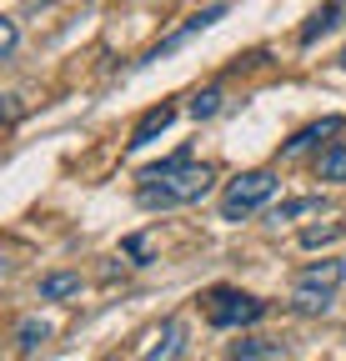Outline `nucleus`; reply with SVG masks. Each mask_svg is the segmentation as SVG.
<instances>
[{
    "mask_svg": "<svg viewBox=\"0 0 346 361\" xmlns=\"http://www.w3.org/2000/svg\"><path fill=\"white\" fill-rule=\"evenodd\" d=\"M211 186H216V171L201 166V161H191V151H176L171 161L141 171V191H136V201H141L146 211H171V206H191V201H201Z\"/></svg>",
    "mask_w": 346,
    "mask_h": 361,
    "instance_id": "obj_1",
    "label": "nucleus"
},
{
    "mask_svg": "<svg viewBox=\"0 0 346 361\" xmlns=\"http://www.w3.org/2000/svg\"><path fill=\"white\" fill-rule=\"evenodd\" d=\"M341 281H346V261H316V266H307L296 276V286H291V306L301 311V316H321L331 301H336V291H341Z\"/></svg>",
    "mask_w": 346,
    "mask_h": 361,
    "instance_id": "obj_2",
    "label": "nucleus"
},
{
    "mask_svg": "<svg viewBox=\"0 0 346 361\" xmlns=\"http://www.w3.org/2000/svg\"><path fill=\"white\" fill-rule=\"evenodd\" d=\"M276 171H241L231 186H226V196H221V221H246V216H256L271 196H276Z\"/></svg>",
    "mask_w": 346,
    "mask_h": 361,
    "instance_id": "obj_3",
    "label": "nucleus"
},
{
    "mask_svg": "<svg viewBox=\"0 0 346 361\" xmlns=\"http://www.w3.org/2000/svg\"><path fill=\"white\" fill-rule=\"evenodd\" d=\"M266 316V301L261 296H246V291H231V286H216L206 296V322L216 331H236V326H251Z\"/></svg>",
    "mask_w": 346,
    "mask_h": 361,
    "instance_id": "obj_4",
    "label": "nucleus"
},
{
    "mask_svg": "<svg viewBox=\"0 0 346 361\" xmlns=\"http://www.w3.org/2000/svg\"><path fill=\"white\" fill-rule=\"evenodd\" d=\"M216 20H226V6H206V11H196V16H186V20H181L176 30H171V35L156 45V51H151L146 61H161V56H171V51H181L186 40H196V35H201V30H211Z\"/></svg>",
    "mask_w": 346,
    "mask_h": 361,
    "instance_id": "obj_5",
    "label": "nucleus"
},
{
    "mask_svg": "<svg viewBox=\"0 0 346 361\" xmlns=\"http://www.w3.org/2000/svg\"><path fill=\"white\" fill-rule=\"evenodd\" d=\"M331 135H341V116H321V121H311V126H301L291 141L281 146V161H296V156L316 151L321 141H331Z\"/></svg>",
    "mask_w": 346,
    "mask_h": 361,
    "instance_id": "obj_6",
    "label": "nucleus"
},
{
    "mask_svg": "<svg viewBox=\"0 0 346 361\" xmlns=\"http://www.w3.org/2000/svg\"><path fill=\"white\" fill-rule=\"evenodd\" d=\"M171 121H176V106H171V101H161V106H151L141 121H136V130H131V141H125V146H131V151H141V146H151L156 141V135L171 126Z\"/></svg>",
    "mask_w": 346,
    "mask_h": 361,
    "instance_id": "obj_7",
    "label": "nucleus"
},
{
    "mask_svg": "<svg viewBox=\"0 0 346 361\" xmlns=\"http://www.w3.org/2000/svg\"><path fill=\"white\" fill-rule=\"evenodd\" d=\"M181 351H186V322L171 316V322L161 326V336H156V346L146 351V361H181Z\"/></svg>",
    "mask_w": 346,
    "mask_h": 361,
    "instance_id": "obj_8",
    "label": "nucleus"
},
{
    "mask_svg": "<svg viewBox=\"0 0 346 361\" xmlns=\"http://www.w3.org/2000/svg\"><path fill=\"white\" fill-rule=\"evenodd\" d=\"M70 296H80L75 271H51V276H40V301H70Z\"/></svg>",
    "mask_w": 346,
    "mask_h": 361,
    "instance_id": "obj_9",
    "label": "nucleus"
},
{
    "mask_svg": "<svg viewBox=\"0 0 346 361\" xmlns=\"http://www.w3.org/2000/svg\"><path fill=\"white\" fill-rule=\"evenodd\" d=\"M316 176L331 180V186H346V141H331V146L316 156Z\"/></svg>",
    "mask_w": 346,
    "mask_h": 361,
    "instance_id": "obj_10",
    "label": "nucleus"
},
{
    "mask_svg": "<svg viewBox=\"0 0 346 361\" xmlns=\"http://www.w3.org/2000/svg\"><path fill=\"white\" fill-rule=\"evenodd\" d=\"M336 20H341V0H326V6H321L307 25H301V45H316L326 30H336Z\"/></svg>",
    "mask_w": 346,
    "mask_h": 361,
    "instance_id": "obj_11",
    "label": "nucleus"
},
{
    "mask_svg": "<svg viewBox=\"0 0 346 361\" xmlns=\"http://www.w3.org/2000/svg\"><path fill=\"white\" fill-rule=\"evenodd\" d=\"M231 356L236 361H286V346L281 341H236Z\"/></svg>",
    "mask_w": 346,
    "mask_h": 361,
    "instance_id": "obj_12",
    "label": "nucleus"
},
{
    "mask_svg": "<svg viewBox=\"0 0 346 361\" xmlns=\"http://www.w3.org/2000/svg\"><path fill=\"white\" fill-rule=\"evenodd\" d=\"M321 211H326L321 196H296V201H281L271 211V221H301V216H321Z\"/></svg>",
    "mask_w": 346,
    "mask_h": 361,
    "instance_id": "obj_13",
    "label": "nucleus"
},
{
    "mask_svg": "<svg viewBox=\"0 0 346 361\" xmlns=\"http://www.w3.org/2000/svg\"><path fill=\"white\" fill-rule=\"evenodd\" d=\"M40 341H51V322H40V316H25V322L16 326V346H20V351H35Z\"/></svg>",
    "mask_w": 346,
    "mask_h": 361,
    "instance_id": "obj_14",
    "label": "nucleus"
},
{
    "mask_svg": "<svg viewBox=\"0 0 346 361\" xmlns=\"http://www.w3.org/2000/svg\"><path fill=\"white\" fill-rule=\"evenodd\" d=\"M341 236H346V226H341V221H326V226H307V231H301V246L316 251V246H331V241H341Z\"/></svg>",
    "mask_w": 346,
    "mask_h": 361,
    "instance_id": "obj_15",
    "label": "nucleus"
},
{
    "mask_svg": "<svg viewBox=\"0 0 346 361\" xmlns=\"http://www.w3.org/2000/svg\"><path fill=\"white\" fill-rule=\"evenodd\" d=\"M216 111H221V90H216V85H206V90H196V96H191V116H196V121H211Z\"/></svg>",
    "mask_w": 346,
    "mask_h": 361,
    "instance_id": "obj_16",
    "label": "nucleus"
},
{
    "mask_svg": "<svg viewBox=\"0 0 346 361\" xmlns=\"http://www.w3.org/2000/svg\"><path fill=\"white\" fill-rule=\"evenodd\" d=\"M16 45H20V30L11 16H0V61H16Z\"/></svg>",
    "mask_w": 346,
    "mask_h": 361,
    "instance_id": "obj_17",
    "label": "nucleus"
},
{
    "mask_svg": "<svg viewBox=\"0 0 346 361\" xmlns=\"http://www.w3.org/2000/svg\"><path fill=\"white\" fill-rule=\"evenodd\" d=\"M125 256H131L136 266H146V261H151V241H146V236H131V241H125Z\"/></svg>",
    "mask_w": 346,
    "mask_h": 361,
    "instance_id": "obj_18",
    "label": "nucleus"
},
{
    "mask_svg": "<svg viewBox=\"0 0 346 361\" xmlns=\"http://www.w3.org/2000/svg\"><path fill=\"white\" fill-rule=\"evenodd\" d=\"M341 66H346V51H341Z\"/></svg>",
    "mask_w": 346,
    "mask_h": 361,
    "instance_id": "obj_19",
    "label": "nucleus"
}]
</instances>
